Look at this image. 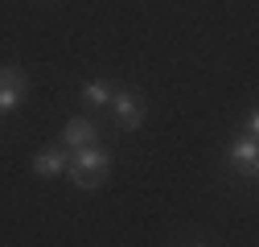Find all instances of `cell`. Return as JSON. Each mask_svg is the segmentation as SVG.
Returning <instances> with one entry per match:
<instances>
[{
	"label": "cell",
	"instance_id": "obj_5",
	"mask_svg": "<svg viewBox=\"0 0 259 247\" xmlns=\"http://www.w3.org/2000/svg\"><path fill=\"white\" fill-rule=\"evenodd\" d=\"M66 165H70L66 144L46 148V152H37V157H33V173H37V177H58V173H66Z\"/></svg>",
	"mask_w": 259,
	"mask_h": 247
},
{
	"label": "cell",
	"instance_id": "obj_6",
	"mask_svg": "<svg viewBox=\"0 0 259 247\" xmlns=\"http://www.w3.org/2000/svg\"><path fill=\"white\" fill-rule=\"evenodd\" d=\"M70 165H78V169H111V157H107V148H99V144H82V148H74Z\"/></svg>",
	"mask_w": 259,
	"mask_h": 247
},
{
	"label": "cell",
	"instance_id": "obj_8",
	"mask_svg": "<svg viewBox=\"0 0 259 247\" xmlns=\"http://www.w3.org/2000/svg\"><path fill=\"white\" fill-rule=\"evenodd\" d=\"M111 95H115V87H111V83H87V87H82V99H87L91 107H107Z\"/></svg>",
	"mask_w": 259,
	"mask_h": 247
},
{
	"label": "cell",
	"instance_id": "obj_3",
	"mask_svg": "<svg viewBox=\"0 0 259 247\" xmlns=\"http://www.w3.org/2000/svg\"><path fill=\"white\" fill-rule=\"evenodd\" d=\"M226 165L239 169L243 177H255V169H259V144H255V136H243V140H235L231 148H226Z\"/></svg>",
	"mask_w": 259,
	"mask_h": 247
},
{
	"label": "cell",
	"instance_id": "obj_4",
	"mask_svg": "<svg viewBox=\"0 0 259 247\" xmlns=\"http://www.w3.org/2000/svg\"><path fill=\"white\" fill-rule=\"evenodd\" d=\"M95 140H99V128H95V119L74 115V119L62 124V144H66V148H82V144H95Z\"/></svg>",
	"mask_w": 259,
	"mask_h": 247
},
{
	"label": "cell",
	"instance_id": "obj_9",
	"mask_svg": "<svg viewBox=\"0 0 259 247\" xmlns=\"http://www.w3.org/2000/svg\"><path fill=\"white\" fill-rule=\"evenodd\" d=\"M255 132H259V115L251 111V115H247V136H255Z\"/></svg>",
	"mask_w": 259,
	"mask_h": 247
},
{
	"label": "cell",
	"instance_id": "obj_1",
	"mask_svg": "<svg viewBox=\"0 0 259 247\" xmlns=\"http://www.w3.org/2000/svg\"><path fill=\"white\" fill-rule=\"evenodd\" d=\"M107 107H111V115H115V124H119L123 132H136L140 124H144V115H148L144 99H140V95H132V91H115Z\"/></svg>",
	"mask_w": 259,
	"mask_h": 247
},
{
	"label": "cell",
	"instance_id": "obj_7",
	"mask_svg": "<svg viewBox=\"0 0 259 247\" xmlns=\"http://www.w3.org/2000/svg\"><path fill=\"white\" fill-rule=\"evenodd\" d=\"M70 181L78 185V190H99V185H107V169H78V165H66Z\"/></svg>",
	"mask_w": 259,
	"mask_h": 247
},
{
	"label": "cell",
	"instance_id": "obj_2",
	"mask_svg": "<svg viewBox=\"0 0 259 247\" xmlns=\"http://www.w3.org/2000/svg\"><path fill=\"white\" fill-rule=\"evenodd\" d=\"M29 91V78L21 66H0V111H17L21 107V95Z\"/></svg>",
	"mask_w": 259,
	"mask_h": 247
}]
</instances>
